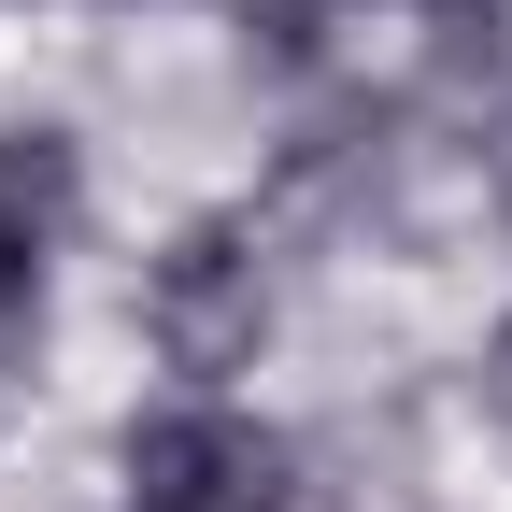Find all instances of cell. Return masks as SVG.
<instances>
[{"instance_id":"cell-1","label":"cell","mask_w":512,"mask_h":512,"mask_svg":"<svg viewBox=\"0 0 512 512\" xmlns=\"http://www.w3.org/2000/svg\"><path fill=\"white\" fill-rule=\"evenodd\" d=\"M271 328H285V285H271V228L256 214H200V228H171L143 256V356L171 384L228 399V384L271 356Z\"/></svg>"},{"instance_id":"cell-2","label":"cell","mask_w":512,"mask_h":512,"mask_svg":"<svg viewBox=\"0 0 512 512\" xmlns=\"http://www.w3.org/2000/svg\"><path fill=\"white\" fill-rule=\"evenodd\" d=\"M114 512H299V441L242 399L171 384L157 413L114 427Z\"/></svg>"},{"instance_id":"cell-3","label":"cell","mask_w":512,"mask_h":512,"mask_svg":"<svg viewBox=\"0 0 512 512\" xmlns=\"http://www.w3.org/2000/svg\"><path fill=\"white\" fill-rule=\"evenodd\" d=\"M72 228H86V157L57 143V128H0V328L43 313Z\"/></svg>"},{"instance_id":"cell-4","label":"cell","mask_w":512,"mask_h":512,"mask_svg":"<svg viewBox=\"0 0 512 512\" xmlns=\"http://www.w3.org/2000/svg\"><path fill=\"white\" fill-rule=\"evenodd\" d=\"M470 384H484V413L512 427V313H498V342H484V370H470Z\"/></svg>"},{"instance_id":"cell-5","label":"cell","mask_w":512,"mask_h":512,"mask_svg":"<svg viewBox=\"0 0 512 512\" xmlns=\"http://www.w3.org/2000/svg\"><path fill=\"white\" fill-rule=\"evenodd\" d=\"M498 214H512V143H498Z\"/></svg>"}]
</instances>
